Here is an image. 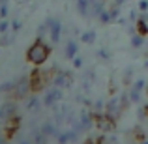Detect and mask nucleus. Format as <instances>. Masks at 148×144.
<instances>
[{
	"instance_id": "nucleus-1",
	"label": "nucleus",
	"mask_w": 148,
	"mask_h": 144,
	"mask_svg": "<svg viewBox=\"0 0 148 144\" xmlns=\"http://www.w3.org/2000/svg\"><path fill=\"white\" fill-rule=\"evenodd\" d=\"M49 54H51V47H49V45H45L41 40H38L36 43H34L32 47L28 49V53H26V58H28V62H32V64L41 66L45 60H47Z\"/></svg>"
},
{
	"instance_id": "nucleus-2",
	"label": "nucleus",
	"mask_w": 148,
	"mask_h": 144,
	"mask_svg": "<svg viewBox=\"0 0 148 144\" xmlns=\"http://www.w3.org/2000/svg\"><path fill=\"white\" fill-rule=\"evenodd\" d=\"M32 90V88H30V81L26 79V77H23V79H19L17 83L13 84V96L17 97H25L26 94H28V92Z\"/></svg>"
},
{
	"instance_id": "nucleus-3",
	"label": "nucleus",
	"mask_w": 148,
	"mask_h": 144,
	"mask_svg": "<svg viewBox=\"0 0 148 144\" xmlns=\"http://www.w3.org/2000/svg\"><path fill=\"white\" fill-rule=\"evenodd\" d=\"M43 75V71H34L32 75H30V88H32V92H38V90H41L43 88V84H45V77H47V73H45V77H41Z\"/></svg>"
},
{
	"instance_id": "nucleus-4",
	"label": "nucleus",
	"mask_w": 148,
	"mask_h": 144,
	"mask_svg": "<svg viewBox=\"0 0 148 144\" xmlns=\"http://www.w3.org/2000/svg\"><path fill=\"white\" fill-rule=\"evenodd\" d=\"M47 28H49V32H51V40L53 41H58V38H60V23L56 21V19H47Z\"/></svg>"
},
{
	"instance_id": "nucleus-5",
	"label": "nucleus",
	"mask_w": 148,
	"mask_h": 144,
	"mask_svg": "<svg viewBox=\"0 0 148 144\" xmlns=\"http://www.w3.org/2000/svg\"><path fill=\"white\" fill-rule=\"evenodd\" d=\"M62 99V90H51V92H47V96H45V105L47 107H53L54 103H58V101Z\"/></svg>"
},
{
	"instance_id": "nucleus-6",
	"label": "nucleus",
	"mask_w": 148,
	"mask_h": 144,
	"mask_svg": "<svg viewBox=\"0 0 148 144\" xmlns=\"http://www.w3.org/2000/svg\"><path fill=\"white\" fill-rule=\"evenodd\" d=\"M17 112V105L15 103H6L2 109H0V118H11Z\"/></svg>"
},
{
	"instance_id": "nucleus-7",
	"label": "nucleus",
	"mask_w": 148,
	"mask_h": 144,
	"mask_svg": "<svg viewBox=\"0 0 148 144\" xmlns=\"http://www.w3.org/2000/svg\"><path fill=\"white\" fill-rule=\"evenodd\" d=\"M8 126H6V137L10 139V137H13V133H15V129L19 127V116H11L10 120H8Z\"/></svg>"
},
{
	"instance_id": "nucleus-8",
	"label": "nucleus",
	"mask_w": 148,
	"mask_h": 144,
	"mask_svg": "<svg viewBox=\"0 0 148 144\" xmlns=\"http://www.w3.org/2000/svg\"><path fill=\"white\" fill-rule=\"evenodd\" d=\"M96 120H98V126L101 127V129H112V127H114L112 118H111L109 114H105V116H96Z\"/></svg>"
},
{
	"instance_id": "nucleus-9",
	"label": "nucleus",
	"mask_w": 148,
	"mask_h": 144,
	"mask_svg": "<svg viewBox=\"0 0 148 144\" xmlns=\"http://www.w3.org/2000/svg\"><path fill=\"white\" fill-rule=\"evenodd\" d=\"M120 105H122V101H118V99H112L111 103L107 105V114L111 116V118H116V116H118V112H120Z\"/></svg>"
},
{
	"instance_id": "nucleus-10",
	"label": "nucleus",
	"mask_w": 148,
	"mask_h": 144,
	"mask_svg": "<svg viewBox=\"0 0 148 144\" xmlns=\"http://www.w3.org/2000/svg\"><path fill=\"white\" fill-rule=\"evenodd\" d=\"M90 116L88 114H83V120H81V124H77L75 126V129L77 131H84V129H88V127H90Z\"/></svg>"
},
{
	"instance_id": "nucleus-11",
	"label": "nucleus",
	"mask_w": 148,
	"mask_h": 144,
	"mask_svg": "<svg viewBox=\"0 0 148 144\" xmlns=\"http://www.w3.org/2000/svg\"><path fill=\"white\" fill-rule=\"evenodd\" d=\"M88 6H90V0H77V8H79L81 15H88Z\"/></svg>"
},
{
	"instance_id": "nucleus-12",
	"label": "nucleus",
	"mask_w": 148,
	"mask_h": 144,
	"mask_svg": "<svg viewBox=\"0 0 148 144\" xmlns=\"http://www.w3.org/2000/svg\"><path fill=\"white\" fill-rule=\"evenodd\" d=\"M137 30H139V34H143V36H146V34H148V25H146L145 17H141L137 21Z\"/></svg>"
},
{
	"instance_id": "nucleus-13",
	"label": "nucleus",
	"mask_w": 148,
	"mask_h": 144,
	"mask_svg": "<svg viewBox=\"0 0 148 144\" xmlns=\"http://www.w3.org/2000/svg\"><path fill=\"white\" fill-rule=\"evenodd\" d=\"M41 131H43L47 137H51V135H54L56 133V129H54V124H51V122H47V124H43V127H41Z\"/></svg>"
},
{
	"instance_id": "nucleus-14",
	"label": "nucleus",
	"mask_w": 148,
	"mask_h": 144,
	"mask_svg": "<svg viewBox=\"0 0 148 144\" xmlns=\"http://www.w3.org/2000/svg\"><path fill=\"white\" fill-rule=\"evenodd\" d=\"M47 135L43 133V131H34V142L36 144H45V141H47Z\"/></svg>"
},
{
	"instance_id": "nucleus-15",
	"label": "nucleus",
	"mask_w": 148,
	"mask_h": 144,
	"mask_svg": "<svg viewBox=\"0 0 148 144\" xmlns=\"http://www.w3.org/2000/svg\"><path fill=\"white\" fill-rule=\"evenodd\" d=\"M75 54H77V45L71 41V43H68V47H66V56L71 58V56H75Z\"/></svg>"
},
{
	"instance_id": "nucleus-16",
	"label": "nucleus",
	"mask_w": 148,
	"mask_h": 144,
	"mask_svg": "<svg viewBox=\"0 0 148 144\" xmlns=\"http://www.w3.org/2000/svg\"><path fill=\"white\" fill-rule=\"evenodd\" d=\"M54 83H56V86H66L69 83V79H68V75H56Z\"/></svg>"
},
{
	"instance_id": "nucleus-17",
	"label": "nucleus",
	"mask_w": 148,
	"mask_h": 144,
	"mask_svg": "<svg viewBox=\"0 0 148 144\" xmlns=\"http://www.w3.org/2000/svg\"><path fill=\"white\" fill-rule=\"evenodd\" d=\"M94 40H96V34H94V32H86V34H83V41H84V43H92Z\"/></svg>"
},
{
	"instance_id": "nucleus-18",
	"label": "nucleus",
	"mask_w": 148,
	"mask_h": 144,
	"mask_svg": "<svg viewBox=\"0 0 148 144\" xmlns=\"http://www.w3.org/2000/svg\"><path fill=\"white\" fill-rule=\"evenodd\" d=\"M38 105H40V101H38V97H32V99L28 101V109H30V111H38V109H40Z\"/></svg>"
},
{
	"instance_id": "nucleus-19",
	"label": "nucleus",
	"mask_w": 148,
	"mask_h": 144,
	"mask_svg": "<svg viewBox=\"0 0 148 144\" xmlns=\"http://www.w3.org/2000/svg\"><path fill=\"white\" fill-rule=\"evenodd\" d=\"M131 43H133V47H141V45L145 43V40H143V34H141V36H133Z\"/></svg>"
},
{
	"instance_id": "nucleus-20",
	"label": "nucleus",
	"mask_w": 148,
	"mask_h": 144,
	"mask_svg": "<svg viewBox=\"0 0 148 144\" xmlns=\"http://www.w3.org/2000/svg\"><path fill=\"white\" fill-rule=\"evenodd\" d=\"M101 23H109V21H111V15L112 13H109V11H101Z\"/></svg>"
},
{
	"instance_id": "nucleus-21",
	"label": "nucleus",
	"mask_w": 148,
	"mask_h": 144,
	"mask_svg": "<svg viewBox=\"0 0 148 144\" xmlns=\"http://www.w3.org/2000/svg\"><path fill=\"white\" fill-rule=\"evenodd\" d=\"M13 34H15V32H10V34H8V36L2 40V45H10L11 41H13Z\"/></svg>"
},
{
	"instance_id": "nucleus-22",
	"label": "nucleus",
	"mask_w": 148,
	"mask_h": 144,
	"mask_svg": "<svg viewBox=\"0 0 148 144\" xmlns=\"http://www.w3.org/2000/svg\"><path fill=\"white\" fill-rule=\"evenodd\" d=\"M131 99H133V101H139V88L137 86H135L133 92H131Z\"/></svg>"
},
{
	"instance_id": "nucleus-23",
	"label": "nucleus",
	"mask_w": 148,
	"mask_h": 144,
	"mask_svg": "<svg viewBox=\"0 0 148 144\" xmlns=\"http://www.w3.org/2000/svg\"><path fill=\"white\" fill-rule=\"evenodd\" d=\"M6 30H8V23H6V21H2V23H0V32L6 34Z\"/></svg>"
},
{
	"instance_id": "nucleus-24",
	"label": "nucleus",
	"mask_w": 148,
	"mask_h": 144,
	"mask_svg": "<svg viewBox=\"0 0 148 144\" xmlns=\"http://www.w3.org/2000/svg\"><path fill=\"white\" fill-rule=\"evenodd\" d=\"M146 8H148V2L146 0H141V10H146Z\"/></svg>"
},
{
	"instance_id": "nucleus-25",
	"label": "nucleus",
	"mask_w": 148,
	"mask_h": 144,
	"mask_svg": "<svg viewBox=\"0 0 148 144\" xmlns=\"http://www.w3.org/2000/svg\"><path fill=\"white\" fill-rule=\"evenodd\" d=\"M73 64H75L77 68H81V58H75V62H73Z\"/></svg>"
},
{
	"instance_id": "nucleus-26",
	"label": "nucleus",
	"mask_w": 148,
	"mask_h": 144,
	"mask_svg": "<svg viewBox=\"0 0 148 144\" xmlns=\"http://www.w3.org/2000/svg\"><path fill=\"white\" fill-rule=\"evenodd\" d=\"M114 2H116V4H122V2H126V0H114Z\"/></svg>"
},
{
	"instance_id": "nucleus-27",
	"label": "nucleus",
	"mask_w": 148,
	"mask_h": 144,
	"mask_svg": "<svg viewBox=\"0 0 148 144\" xmlns=\"http://www.w3.org/2000/svg\"><path fill=\"white\" fill-rule=\"evenodd\" d=\"M0 144H6V141H4V139H2V137H0Z\"/></svg>"
},
{
	"instance_id": "nucleus-28",
	"label": "nucleus",
	"mask_w": 148,
	"mask_h": 144,
	"mask_svg": "<svg viewBox=\"0 0 148 144\" xmlns=\"http://www.w3.org/2000/svg\"><path fill=\"white\" fill-rule=\"evenodd\" d=\"M84 144H92V141H86V142H84Z\"/></svg>"
},
{
	"instance_id": "nucleus-29",
	"label": "nucleus",
	"mask_w": 148,
	"mask_h": 144,
	"mask_svg": "<svg viewBox=\"0 0 148 144\" xmlns=\"http://www.w3.org/2000/svg\"><path fill=\"white\" fill-rule=\"evenodd\" d=\"M21 144H30V142H21Z\"/></svg>"
}]
</instances>
